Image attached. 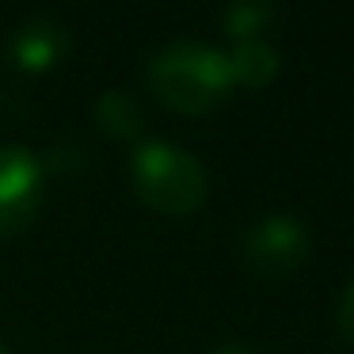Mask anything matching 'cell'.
Instances as JSON below:
<instances>
[{
    "label": "cell",
    "mask_w": 354,
    "mask_h": 354,
    "mask_svg": "<svg viewBox=\"0 0 354 354\" xmlns=\"http://www.w3.org/2000/svg\"><path fill=\"white\" fill-rule=\"evenodd\" d=\"M335 328H339V335H343L346 343L354 346V278L343 286V293H339V305H335Z\"/></svg>",
    "instance_id": "obj_9"
},
{
    "label": "cell",
    "mask_w": 354,
    "mask_h": 354,
    "mask_svg": "<svg viewBox=\"0 0 354 354\" xmlns=\"http://www.w3.org/2000/svg\"><path fill=\"white\" fill-rule=\"evenodd\" d=\"M95 122L111 133V138H138L141 133V111L126 92H107L95 103Z\"/></svg>",
    "instance_id": "obj_8"
},
{
    "label": "cell",
    "mask_w": 354,
    "mask_h": 354,
    "mask_svg": "<svg viewBox=\"0 0 354 354\" xmlns=\"http://www.w3.org/2000/svg\"><path fill=\"white\" fill-rule=\"evenodd\" d=\"M225 57H229L232 84H240V88H267L278 77V50L267 39L232 42V50Z\"/></svg>",
    "instance_id": "obj_6"
},
{
    "label": "cell",
    "mask_w": 354,
    "mask_h": 354,
    "mask_svg": "<svg viewBox=\"0 0 354 354\" xmlns=\"http://www.w3.org/2000/svg\"><path fill=\"white\" fill-rule=\"evenodd\" d=\"M65 50H69V31L57 19L39 16L16 31V39L8 46V57L24 73H50L65 57Z\"/></svg>",
    "instance_id": "obj_5"
},
{
    "label": "cell",
    "mask_w": 354,
    "mask_h": 354,
    "mask_svg": "<svg viewBox=\"0 0 354 354\" xmlns=\"http://www.w3.org/2000/svg\"><path fill=\"white\" fill-rule=\"evenodd\" d=\"M130 187L149 209L187 217L206 202L209 179L187 149L168 141H141L130 156Z\"/></svg>",
    "instance_id": "obj_2"
},
{
    "label": "cell",
    "mask_w": 354,
    "mask_h": 354,
    "mask_svg": "<svg viewBox=\"0 0 354 354\" xmlns=\"http://www.w3.org/2000/svg\"><path fill=\"white\" fill-rule=\"evenodd\" d=\"M0 354H8V346H4V343H0Z\"/></svg>",
    "instance_id": "obj_11"
},
{
    "label": "cell",
    "mask_w": 354,
    "mask_h": 354,
    "mask_svg": "<svg viewBox=\"0 0 354 354\" xmlns=\"http://www.w3.org/2000/svg\"><path fill=\"white\" fill-rule=\"evenodd\" d=\"M270 19H274V4L270 0H229L221 24L232 42H244V39H263Z\"/></svg>",
    "instance_id": "obj_7"
},
{
    "label": "cell",
    "mask_w": 354,
    "mask_h": 354,
    "mask_svg": "<svg viewBox=\"0 0 354 354\" xmlns=\"http://www.w3.org/2000/svg\"><path fill=\"white\" fill-rule=\"evenodd\" d=\"M42 206V164L24 145H0V236L31 225Z\"/></svg>",
    "instance_id": "obj_4"
},
{
    "label": "cell",
    "mask_w": 354,
    "mask_h": 354,
    "mask_svg": "<svg viewBox=\"0 0 354 354\" xmlns=\"http://www.w3.org/2000/svg\"><path fill=\"white\" fill-rule=\"evenodd\" d=\"M308 248H313V240H308L305 221L290 214H267L244 232L240 259L259 278H286L297 267H305Z\"/></svg>",
    "instance_id": "obj_3"
},
{
    "label": "cell",
    "mask_w": 354,
    "mask_h": 354,
    "mask_svg": "<svg viewBox=\"0 0 354 354\" xmlns=\"http://www.w3.org/2000/svg\"><path fill=\"white\" fill-rule=\"evenodd\" d=\"M214 354H255V351H252L248 343H232V339H229V343H221Z\"/></svg>",
    "instance_id": "obj_10"
},
{
    "label": "cell",
    "mask_w": 354,
    "mask_h": 354,
    "mask_svg": "<svg viewBox=\"0 0 354 354\" xmlns=\"http://www.w3.org/2000/svg\"><path fill=\"white\" fill-rule=\"evenodd\" d=\"M149 88L176 115H209L232 92V73L225 50L179 39L156 50L149 62Z\"/></svg>",
    "instance_id": "obj_1"
}]
</instances>
